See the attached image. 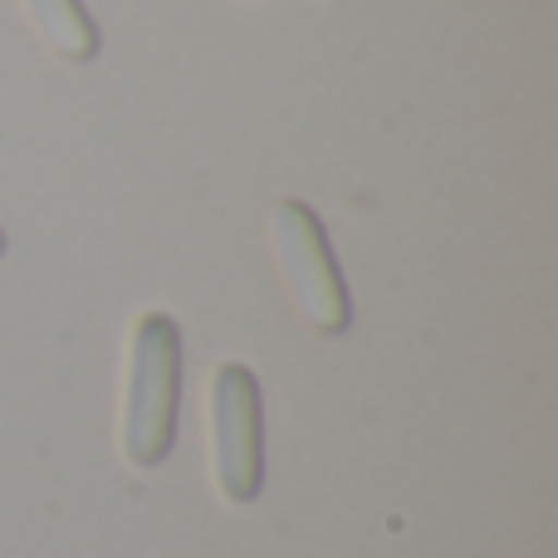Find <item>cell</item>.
Returning a JSON list of instances; mask_svg holds the SVG:
<instances>
[{
	"instance_id": "obj_1",
	"label": "cell",
	"mask_w": 558,
	"mask_h": 558,
	"mask_svg": "<svg viewBox=\"0 0 558 558\" xmlns=\"http://www.w3.org/2000/svg\"><path fill=\"white\" fill-rule=\"evenodd\" d=\"M177 383H182V333L167 314H143L133 324L123 416H118V446L128 465L153 471L167 461L177 441Z\"/></svg>"
},
{
	"instance_id": "obj_3",
	"label": "cell",
	"mask_w": 558,
	"mask_h": 558,
	"mask_svg": "<svg viewBox=\"0 0 558 558\" xmlns=\"http://www.w3.org/2000/svg\"><path fill=\"white\" fill-rule=\"evenodd\" d=\"M211 465L216 490L231 505H251L260 495V387L241 363H221L211 377Z\"/></svg>"
},
{
	"instance_id": "obj_2",
	"label": "cell",
	"mask_w": 558,
	"mask_h": 558,
	"mask_svg": "<svg viewBox=\"0 0 558 558\" xmlns=\"http://www.w3.org/2000/svg\"><path fill=\"white\" fill-rule=\"evenodd\" d=\"M270 241L279 255V270H284L289 299L304 314V324L318 328V333H343L353 324V308H348L343 275L333 265L318 216L304 202H279L270 216Z\"/></svg>"
},
{
	"instance_id": "obj_4",
	"label": "cell",
	"mask_w": 558,
	"mask_h": 558,
	"mask_svg": "<svg viewBox=\"0 0 558 558\" xmlns=\"http://www.w3.org/2000/svg\"><path fill=\"white\" fill-rule=\"evenodd\" d=\"M20 5H25L29 25L39 29V39H45L59 59L84 64V59L98 54V25L88 20V10L78 5V0H20Z\"/></svg>"
},
{
	"instance_id": "obj_5",
	"label": "cell",
	"mask_w": 558,
	"mask_h": 558,
	"mask_svg": "<svg viewBox=\"0 0 558 558\" xmlns=\"http://www.w3.org/2000/svg\"><path fill=\"white\" fill-rule=\"evenodd\" d=\"M0 255H5V235H0Z\"/></svg>"
}]
</instances>
